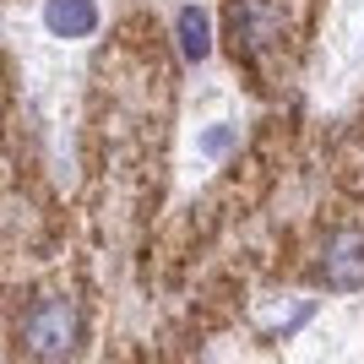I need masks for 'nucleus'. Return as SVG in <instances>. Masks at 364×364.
I'll return each mask as SVG.
<instances>
[{"mask_svg":"<svg viewBox=\"0 0 364 364\" xmlns=\"http://www.w3.org/2000/svg\"><path fill=\"white\" fill-rule=\"evenodd\" d=\"M283 33H289V16H283V0H228V44H234V60L261 65L283 49Z\"/></svg>","mask_w":364,"mask_h":364,"instance_id":"1","label":"nucleus"},{"mask_svg":"<svg viewBox=\"0 0 364 364\" xmlns=\"http://www.w3.org/2000/svg\"><path fill=\"white\" fill-rule=\"evenodd\" d=\"M82 343V316L71 299H38L22 321V348L33 359H65Z\"/></svg>","mask_w":364,"mask_h":364,"instance_id":"2","label":"nucleus"},{"mask_svg":"<svg viewBox=\"0 0 364 364\" xmlns=\"http://www.w3.org/2000/svg\"><path fill=\"white\" fill-rule=\"evenodd\" d=\"M316 277L326 283V289H337V294L364 289V234L359 228H343V234H332V240L321 245Z\"/></svg>","mask_w":364,"mask_h":364,"instance_id":"3","label":"nucleus"},{"mask_svg":"<svg viewBox=\"0 0 364 364\" xmlns=\"http://www.w3.org/2000/svg\"><path fill=\"white\" fill-rule=\"evenodd\" d=\"M44 28L55 33V38H87V33L98 28V6H92V0H49Z\"/></svg>","mask_w":364,"mask_h":364,"instance_id":"4","label":"nucleus"},{"mask_svg":"<svg viewBox=\"0 0 364 364\" xmlns=\"http://www.w3.org/2000/svg\"><path fill=\"white\" fill-rule=\"evenodd\" d=\"M180 49H185V60H207V16L196 11V6H185L180 11Z\"/></svg>","mask_w":364,"mask_h":364,"instance_id":"5","label":"nucleus"},{"mask_svg":"<svg viewBox=\"0 0 364 364\" xmlns=\"http://www.w3.org/2000/svg\"><path fill=\"white\" fill-rule=\"evenodd\" d=\"M304 321H310V299H299V304H289V310H277V316H261V332L267 337H289L294 326H304Z\"/></svg>","mask_w":364,"mask_h":364,"instance_id":"6","label":"nucleus"}]
</instances>
